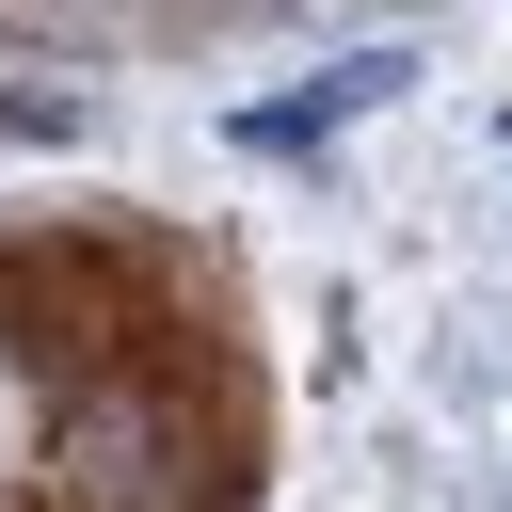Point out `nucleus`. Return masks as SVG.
I'll return each instance as SVG.
<instances>
[{
  "instance_id": "f03ea898",
  "label": "nucleus",
  "mask_w": 512,
  "mask_h": 512,
  "mask_svg": "<svg viewBox=\"0 0 512 512\" xmlns=\"http://www.w3.org/2000/svg\"><path fill=\"white\" fill-rule=\"evenodd\" d=\"M0 320H16V352L64 368V384H96L128 336H176V320H160V272H144L128 240H48V256H16V272H0Z\"/></svg>"
},
{
  "instance_id": "7ed1b4c3",
  "label": "nucleus",
  "mask_w": 512,
  "mask_h": 512,
  "mask_svg": "<svg viewBox=\"0 0 512 512\" xmlns=\"http://www.w3.org/2000/svg\"><path fill=\"white\" fill-rule=\"evenodd\" d=\"M400 80H416L400 48H352V64H320L304 96H256V112H240V144H256V160H304V144H336L352 112H384Z\"/></svg>"
},
{
  "instance_id": "20e7f679",
  "label": "nucleus",
  "mask_w": 512,
  "mask_h": 512,
  "mask_svg": "<svg viewBox=\"0 0 512 512\" xmlns=\"http://www.w3.org/2000/svg\"><path fill=\"white\" fill-rule=\"evenodd\" d=\"M0 144H80V96H32V80H0Z\"/></svg>"
},
{
  "instance_id": "f257e3e1",
  "label": "nucleus",
  "mask_w": 512,
  "mask_h": 512,
  "mask_svg": "<svg viewBox=\"0 0 512 512\" xmlns=\"http://www.w3.org/2000/svg\"><path fill=\"white\" fill-rule=\"evenodd\" d=\"M48 496L64 512H224L240 496V432L224 416H176L160 368H96V384H64Z\"/></svg>"
}]
</instances>
